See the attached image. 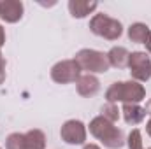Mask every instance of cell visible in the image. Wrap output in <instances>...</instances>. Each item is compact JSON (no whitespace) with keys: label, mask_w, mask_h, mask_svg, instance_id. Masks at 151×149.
<instances>
[{"label":"cell","mask_w":151,"mask_h":149,"mask_svg":"<svg viewBox=\"0 0 151 149\" xmlns=\"http://www.w3.org/2000/svg\"><path fill=\"white\" fill-rule=\"evenodd\" d=\"M146 132H148V135L151 137V117H150V121H148V125H146Z\"/></svg>","instance_id":"obj_22"},{"label":"cell","mask_w":151,"mask_h":149,"mask_svg":"<svg viewBox=\"0 0 151 149\" xmlns=\"http://www.w3.org/2000/svg\"><path fill=\"white\" fill-rule=\"evenodd\" d=\"M90 30L95 35H100V37L107 39V40H116L121 35L123 27L118 19L109 18L107 14H95L90 21Z\"/></svg>","instance_id":"obj_4"},{"label":"cell","mask_w":151,"mask_h":149,"mask_svg":"<svg viewBox=\"0 0 151 149\" xmlns=\"http://www.w3.org/2000/svg\"><path fill=\"white\" fill-rule=\"evenodd\" d=\"M144 44H146V49L151 53V30H150V34H148V39H146V42H144Z\"/></svg>","instance_id":"obj_20"},{"label":"cell","mask_w":151,"mask_h":149,"mask_svg":"<svg viewBox=\"0 0 151 149\" xmlns=\"http://www.w3.org/2000/svg\"><path fill=\"white\" fill-rule=\"evenodd\" d=\"M81 77V69L77 65L76 60H63L58 62L53 69H51V79L58 84H69L76 82Z\"/></svg>","instance_id":"obj_5"},{"label":"cell","mask_w":151,"mask_h":149,"mask_svg":"<svg viewBox=\"0 0 151 149\" xmlns=\"http://www.w3.org/2000/svg\"><path fill=\"white\" fill-rule=\"evenodd\" d=\"M90 133L93 137H97L106 148H109V149H119V148H123V144H125L123 132L118 126H114V123L107 121L102 116H97L95 119H91Z\"/></svg>","instance_id":"obj_1"},{"label":"cell","mask_w":151,"mask_h":149,"mask_svg":"<svg viewBox=\"0 0 151 149\" xmlns=\"http://www.w3.org/2000/svg\"><path fill=\"white\" fill-rule=\"evenodd\" d=\"M46 137L40 130H30L25 133V149H44Z\"/></svg>","instance_id":"obj_13"},{"label":"cell","mask_w":151,"mask_h":149,"mask_svg":"<svg viewBox=\"0 0 151 149\" xmlns=\"http://www.w3.org/2000/svg\"><path fill=\"white\" fill-rule=\"evenodd\" d=\"M123 117H125V121L128 123V125H139L144 117H146V112L142 107H139L137 104H123Z\"/></svg>","instance_id":"obj_10"},{"label":"cell","mask_w":151,"mask_h":149,"mask_svg":"<svg viewBox=\"0 0 151 149\" xmlns=\"http://www.w3.org/2000/svg\"><path fill=\"white\" fill-rule=\"evenodd\" d=\"M150 149H151V148H150Z\"/></svg>","instance_id":"obj_24"},{"label":"cell","mask_w":151,"mask_h":149,"mask_svg":"<svg viewBox=\"0 0 151 149\" xmlns=\"http://www.w3.org/2000/svg\"><path fill=\"white\" fill-rule=\"evenodd\" d=\"M60 137H62L63 142L72 144V146L84 144V140H86V128H84L83 121H79V119L65 121L62 130H60Z\"/></svg>","instance_id":"obj_7"},{"label":"cell","mask_w":151,"mask_h":149,"mask_svg":"<svg viewBox=\"0 0 151 149\" xmlns=\"http://www.w3.org/2000/svg\"><path fill=\"white\" fill-rule=\"evenodd\" d=\"M84 149H100V148H99V146H95V144H86Z\"/></svg>","instance_id":"obj_23"},{"label":"cell","mask_w":151,"mask_h":149,"mask_svg":"<svg viewBox=\"0 0 151 149\" xmlns=\"http://www.w3.org/2000/svg\"><path fill=\"white\" fill-rule=\"evenodd\" d=\"M93 9H97V2H81V0H70L69 2V11L74 18H84Z\"/></svg>","instance_id":"obj_12"},{"label":"cell","mask_w":151,"mask_h":149,"mask_svg":"<svg viewBox=\"0 0 151 149\" xmlns=\"http://www.w3.org/2000/svg\"><path fill=\"white\" fill-rule=\"evenodd\" d=\"M23 16V4L16 0H7L0 2V18L5 19L7 23H16Z\"/></svg>","instance_id":"obj_8"},{"label":"cell","mask_w":151,"mask_h":149,"mask_svg":"<svg viewBox=\"0 0 151 149\" xmlns=\"http://www.w3.org/2000/svg\"><path fill=\"white\" fill-rule=\"evenodd\" d=\"M5 81V60H0V84Z\"/></svg>","instance_id":"obj_18"},{"label":"cell","mask_w":151,"mask_h":149,"mask_svg":"<svg viewBox=\"0 0 151 149\" xmlns=\"http://www.w3.org/2000/svg\"><path fill=\"white\" fill-rule=\"evenodd\" d=\"M4 42H5V34H4V28L0 27V47H2Z\"/></svg>","instance_id":"obj_21"},{"label":"cell","mask_w":151,"mask_h":149,"mask_svg":"<svg viewBox=\"0 0 151 149\" xmlns=\"http://www.w3.org/2000/svg\"><path fill=\"white\" fill-rule=\"evenodd\" d=\"M148 34H150V28L144 23H134L128 28V39L137 44H144L148 39Z\"/></svg>","instance_id":"obj_14"},{"label":"cell","mask_w":151,"mask_h":149,"mask_svg":"<svg viewBox=\"0 0 151 149\" xmlns=\"http://www.w3.org/2000/svg\"><path fill=\"white\" fill-rule=\"evenodd\" d=\"M79 65L81 70H86V72H93V74H102V72H107L109 70V60H107V54L106 53H100V51H95V49H81L74 58Z\"/></svg>","instance_id":"obj_3"},{"label":"cell","mask_w":151,"mask_h":149,"mask_svg":"<svg viewBox=\"0 0 151 149\" xmlns=\"http://www.w3.org/2000/svg\"><path fill=\"white\" fill-rule=\"evenodd\" d=\"M76 84H77V93H79L81 97H93V95L100 90L99 79L91 74L81 75V77L76 81Z\"/></svg>","instance_id":"obj_9"},{"label":"cell","mask_w":151,"mask_h":149,"mask_svg":"<svg viewBox=\"0 0 151 149\" xmlns=\"http://www.w3.org/2000/svg\"><path fill=\"white\" fill-rule=\"evenodd\" d=\"M127 144H128V149H144L142 148V135H141V130H137V128L132 130L130 135H128Z\"/></svg>","instance_id":"obj_17"},{"label":"cell","mask_w":151,"mask_h":149,"mask_svg":"<svg viewBox=\"0 0 151 149\" xmlns=\"http://www.w3.org/2000/svg\"><path fill=\"white\" fill-rule=\"evenodd\" d=\"M102 117H106L107 121H111L114 123L118 117H119V111H118V105L116 104H111V102H107L104 107H102Z\"/></svg>","instance_id":"obj_16"},{"label":"cell","mask_w":151,"mask_h":149,"mask_svg":"<svg viewBox=\"0 0 151 149\" xmlns=\"http://www.w3.org/2000/svg\"><path fill=\"white\" fill-rule=\"evenodd\" d=\"M146 91L144 86L139 84L137 81H127V82H114L113 86L106 91V98L107 102L116 104V102H123V104H139L141 100H144Z\"/></svg>","instance_id":"obj_2"},{"label":"cell","mask_w":151,"mask_h":149,"mask_svg":"<svg viewBox=\"0 0 151 149\" xmlns=\"http://www.w3.org/2000/svg\"><path fill=\"white\" fill-rule=\"evenodd\" d=\"M142 109H144V112H146V114H150V116H151V98L146 102V105H144Z\"/></svg>","instance_id":"obj_19"},{"label":"cell","mask_w":151,"mask_h":149,"mask_svg":"<svg viewBox=\"0 0 151 149\" xmlns=\"http://www.w3.org/2000/svg\"><path fill=\"white\" fill-rule=\"evenodd\" d=\"M5 149H25V133H11L5 140Z\"/></svg>","instance_id":"obj_15"},{"label":"cell","mask_w":151,"mask_h":149,"mask_svg":"<svg viewBox=\"0 0 151 149\" xmlns=\"http://www.w3.org/2000/svg\"><path fill=\"white\" fill-rule=\"evenodd\" d=\"M128 51L125 49V47H121V46H118V47H113L109 53H107V60H109V65H113L116 69H123V67H127L128 65Z\"/></svg>","instance_id":"obj_11"},{"label":"cell","mask_w":151,"mask_h":149,"mask_svg":"<svg viewBox=\"0 0 151 149\" xmlns=\"http://www.w3.org/2000/svg\"><path fill=\"white\" fill-rule=\"evenodd\" d=\"M128 69L135 81H148L151 77V60L142 51L128 54Z\"/></svg>","instance_id":"obj_6"}]
</instances>
